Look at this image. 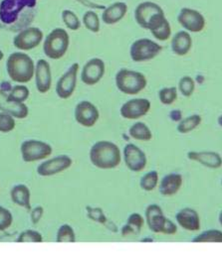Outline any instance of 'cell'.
<instances>
[{"label":"cell","instance_id":"1","mask_svg":"<svg viewBox=\"0 0 222 257\" xmlns=\"http://www.w3.org/2000/svg\"><path fill=\"white\" fill-rule=\"evenodd\" d=\"M37 0H0V29L20 32L34 22Z\"/></svg>","mask_w":222,"mask_h":257},{"label":"cell","instance_id":"2","mask_svg":"<svg viewBox=\"0 0 222 257\" xmlns=\"http://www.w3.org/2000/svg\"><path fill=\"white\" fill-rule=\"evenodd\" d=\"M90 161L98 169L111 170L117 168L122 161L119 146L108 140L96 142L90 149Z\"/></svg>","mask_w":222,"mask_h":257},{"label":"cell","instance_id":"3","mask_svg":"<svg viewBox=\"0 0 222 257\" xmlns=\"http://www.w3.org/2000/svg\"><path fill=\"white\" fill-rule=\"evenodd\" d=\"M6 70L9 78L19 84L29 83L35 75V64L25 53H12L6 61Z\"/></svg>","mask_w":222,"mask_h":257},{"label":"cell","instance_id":"4","mask_svg":"<svg viewBox=\"0 0 222 257\" xmlns=\"http://www.w3.org/2000/svg\"><path fill=\"white\" fill-rule=\"evenodd\" d=\"M117 88L128 95H135L141 92L147 85V80L143 74L137 71L121 69L115 77Z\"/></svg>","mask_w":222,"mask_h":257},{"label":"cell","instance_id":"5","mask_svg":"<svg viewBox=\"0 0 222 257\" xmlns=\"http://www.w3.org/2000/svg\"><path fill=\"white\" fill-rule=\"evenodd\" d=\"M145 222L149 228L154 233H163V234H176L178 232V225L170 218H168L163 209L157 205H149L145 209Z\"/></svg>","mask_w":222,"mask_h":257},{"label":"cell","instance_id":"6","mask_svg":"<svg viewBox=\"0 0 222 257\" xmlns=\"http://www.w3.org/2000/svg\"><path fill=\"white\" fill-rule=\"evenodd\" d=\"M70 46V36L66 30L56 28L46 37L43 44L44 54L52 60H59L65 56Z\"/></svg>","mask_w":222,"mask_h":257},{"label":"cell","instance_id":"7","mask_svg":"<svg viewBox=\"0 0 222 257\" xmlns=\"http://www.w3.org/2000/svg\"><path fill=\"white\" fill-rule=\"evenodd\" d=\"M163 51V47L149 38H140L131 45L130 56L135 63L147 62L155 59Z\"/></svg>","mask_w":222,"mask_h":257},{"label":"cell","instance_id":"8","mask_svg":"<svg viewBox=\"0 0 222 257\" xmlns=\"http://www.w3.org/2000/svg\"><path fill=\"white\" fill-rule=\"evenodd\" d=\"M20 151L23 161L30 163L48 158L52 154L53 149L51 145L48 144L47 142L35 139H29L22 142Z\"/></svg>","mask_w":222,"mask_h":257},{"label":"cell","instance_id":"9","mask_svg":"<svg viewBox=\"0 0 222 257\" xmlns=\"http://www.w3.org/2000/svg\"><path fill=\"white\" fill-rule=\"evenodd\" d=\"M178 22L187 32L199 33L204 30L206 26L205 17L196 9L183 7L178 15Z\"/></svg>","mask_w":222,"mask_h":257},{"label":"cell","instance_id":"10","mask_svg":"<svg viewBox=\"0 0 222 257\" xmlns=\"http://www.w3.org/2000/svg\"><path fill=\"white\" fill-rule=\"evenodd\" d=\"M79 69L80 66L78 63L72 64L58 80L56 85V93L60 98L67 99L73 95L77 86Z\"/></svg>","mask_w":222,"mask_h":257},{"label":"cell","instance_id":"11","mask_svg":"<svg viewBox=\"0 0 222 257\" xmlns=\"http://www.w3.org/2000/svg\"><path fill=\"white\" fill-rule=\"evenodd\" d=\"M43 40V32L37 27H28L16 34L13 45L23 51H29L37 48Z\"/></svg>","mask_w":222,"mask_h":257},{"label":"cell","instance_id":"12","mask_svg":"<svg viewBox=\"0 0 222 257\" xmlns=\"http://www.w3.org/2000/svg\"><path fill=\"white\" fill-rule=\"evenodd\" d=\"M75 120L84 127H93L100 118L98 107L88 100H82L77 103L74 111Z\"/></svg>","mask_w":222,"mask_h":257},{"label":"cell","instance_id":"13","mask_svg":"<svg viewBox=\"0 0 222 257\" xmlns=\"http://www.w3.org/2000/svg\"><path fill=\"white\" fill-rule=\"evenodd\" d=\"M152 103L146 98H133L126 101L120 109L122 117L135 120L143 117L151 110Z\"/></svg>","mask_w":222,"mask_h":257},{"label":"cell","instance_id":"14","mask_svg":"<svg viewBox=\"0 0 222 257\" xmlns=\"http://www.w3.org/2000/svg\"><path fill=\"white\" fill-rule=\"evenodd\" d=\"M105 71V62L100 58H93L84 65L81 72V81L87 86H95L103 79Z\"/></svg>","mask_w":222,"mask_h":257},{"label":"cell","instance_id":"15","mask_svg":"<svg viewBox=\"0 0 222 257\" xmlns=\"http://www.w3.org/2000/svg\"><path fill=\"white\" fill-rule=\"evenodd\" d=\"M124 161L126 166L131 171L138 173L143 171L147 164V158L145 153L136 145L133 143H129L125 146L124 151Z\"/></svg>","mask_w":222,"mask_h":257},{"label":"cell","instance_id":"16","mask_svg":"<svg viewBox=\"0 0 222 257\" xmlns=\"http://www.w3.org/2000/svg\"><path fill=\"white\" fill-rule=\"evenodd\" d=\"M162 13H165V11L158 3L152 1H143L136 6L134 10V19L139 27L147 30L152 19Z\"/></svg>","mask_w":222,"mask_h":257},{"label":"cell","instance_id":"17","mask_svg":"<svg viewBox=\"0 0 222 257\" xmlns=\"http://www.w3.org/2000/svg\"><path fill=\"white\" fill-rule=\"evenodd\" d=\"M72 164L73 160L70 156L59 155L41 163L37 168V173L41 177H51L69 169Z\"/></svg>","mask_w":222,"mask_h":257},{"label":"cell","instance_id":"18","mask_svg":"<svg viewBox=\"0 0 222 257\" xmlns=\"http://www.w3.org/2000/svg\"><path fill=\"white\" fill-rule=\"evenodd\" d=\"M0 110L18 119L26 118L29 114V108L25 103L12 100L9 95L0 89Z\"/></svg>","mask_w":222,"mask_h":257},{"label":"cell","instance_id":"19","mask_svg":"<svg viewBox=\"0 0 222 257\" xmlns=\"http://www.w3.org/2000/svg\"><path fill=\"white\" fill-rule=\"evenodd\" d=\"M147 30L151 31L153 36L161 42L169 40L172 36V27L166 17V13L155 16L150 22Z\"/></svg>","mask_w":222,"mask_h":257},{"label":"cell","instance_id":"20","mask_svg":"<svg viewBox=\"0 0 222 257\" xmlns=\"http://www.w3.org/2000/svg\"><path fill=\"white\" fill-rule=\"evenodd\" d=\"M187 158L208 169L221 168L222 157L215 151H189Z\"/></svg>","mask_w":222,"mask_h":257},{"label":"cell","instance_id":"21","mask_svg":"<svg viewBox=\"0 0 222 257\" xmlns=\"http://www.w3.org/2000/svg\"><path fill=\"white\" fill-rule=\"evenodd\" d=\"M35 83L40 93H46L52 86V74L49 63L46 60H39L35 65Z\"/></svg>","mask_w":222,"mask_h":257},{"label":"cell","instance_id":"22","mask_svg":"<svg viewBox=\"0 0 222 257\" xmlns=\"http://www.w3.org/2000/svg\"><path fill=\"white\" fill-rule=\"evenodd\" d=\"M178 225L187 231L200 230L201 223L198 213L191 208H184L176 214Z\"/></svg>","mask_w":222,"mask_h":257},{"label":"cell","instance_id":"23","mask_svg":"<svg viewBox=\"0 0 222 257\" xmlns=\"http://www.w3.org/2000/svg\"><path fill=\"white\" fill-rule=\"evenodd\" d=\"M128 12V5L125 2L119 1L111 4L104 9L102 20L106 25H114L120 22Z\"/></svg>","mask_w":222,"mask_h":257},{"label":"cell","instance_id":"24","mask_svg":"<svg viewBox=\"0 0 222 257\" xmlns=\"http://www.w3.org/2000/svg\"><path fill=\"white\" fill-rule=\"evenodd\" d=\"M183 185V178L179 173L166 175L160 183V193L165 197L177 195Z\"/></svg>","mask_w":222,"mask_h":257},{"label":"cell","instance_id":"25","mask_svg":"<svg viewBox=\"0 0 222 257\" xmlns=\"http://www.w3.org/2000/svg\"><path fill=\"white\" fill-rule=\"evenodd\" d=\"M172 51L177 56L182 57L187 55L192 48V38L189 32L182 30L177 32L172 38Z\"/></svg>","mask_w":222,"mask_h":257},{"label":"cell","instance_id":"26","mask_svg":"<svg viewBox=\"0 0 222 257\" xmlns=\"http://www.w3.org/2000/svg\"><path fill=\"white\" fill-rule=\"evenodd\" d=\"M10 196L14 204L26 209L27 211H31V193L26 185L18 184L14 186L11 190Z\"/></svg>","mask_w":222,"mask_h":257},{"label":"cell","instance_id":"27","mask_svg":"<svg viewBox=\"0 0 222 257\" xmlns=\"http://www.w3.org/2000/svg\"><path fill=\"white\" fill-rule=\"evenodd\" d=\"M130 136L138 141H151L153 139V132L143 122H135L129 129Z\"/></svg>","mask_w":222,"mask_h":257},{"label":"cell","instance_id":"28","mask_svg":"<svg viewBox=\"0 0 222 257\" xmlns=\"http://www.w3.org/2000/svg\"><path fill=\"white\" fill-rule=\"evenodd\" d=\"M144 224V219L141 214L133 213L128 217L127 224L122 228L123 235H129L132 233H138Z\"/></svg>","mask_w":222,"mask_h":257},{"label":"cell","instance_id":"29","mask_svg":"<svg viewBox=\"0 0 222 257\" xmlns=\"http://www.w3.org/2000/svg\"><path fill=\"white\" fill-rule=\"evenodd\" d=\"M202 121V117L199 114H192L185 118H182L178 123L177 130L181 134H187L197 128Z\"/></svg>","mask_w":222,"mask_h":257},{"label":"cell","instance_id":"30","mask_svg":"<svg viewBox=\"0 0 222 257\" xmlns=\"http://www.w3.org/2000/svg\"><path fill=\"white\" fill-rule=\"evenodd\" d=\"M191 241L197 242V243H203V242L222 243V231L219 229H208L194 236Z\"/></svg>","mask_w":222,"mask_h":257},{"label":"cell","instance_id":"31","mask_svg":"<svg viewBox=\"0 0 222 257\" xmlns=\"http://www.w3.org/2000/svg\"><path fill=\"white\" fill-rule=\"evenodd\" d=\"M159 184V173L157 171H151L141 177L139 181V186L141 190L145 192H153Z\"/></svg>","mask_w":222,"mask_h":257},{"label":"cell","instance_id":"32","mask_svg":"<svg viewBox=\"0 0 222 257\" xmlns=\"http://www.w3.org/2000/svg\"><path fill=\"white\" fill-rule=\"evenodd\" d=\"M83 24L84 26L93 33H98L101 29L100 18L95 11H86L83 15Z\"/></svg>","mask_w":222,"mask_h":257},{"label":"cell","instance_id":"33","mask_svg":"<svg viewBox=\"0 0 222 257\" xmlns=\"http://www.w3.org/2000/svg\"><path fill=\"white\" fill-rule=\"evenodd\" d=\"M178 87L176 86L163 87L159 91L160 101L164 105H172L178 99Z\"/></svg>","mask_w":222,"mask_h":257},{"label":"cell","instance_id":"34","mask_svg":"<svg viewBox=\"0 0 222 257\" xmlns=\"http://www.w3.org/2000/svg\"><path fill=\"white\" fill-rule=\"evenodd\" d=\"M57 242H75L76 234L73 227L67 223L61 225L56 235Z\"/></svg>","mask_w":222,"mask_h":257},{"label":"cell","instance_id":"35","mask_svg":"<svg viewBox=\"0 0 222 257\" xmlns=\"http://www.w3.org/2000/svg\"><path fill=\"white\" fill-rule=\"evenodd\" d=\"M62 21L66 27L72 31H77L81 27V21L79 17L73 11L66 9L62 12Z\"/></svg>","mask_w":222,"mask_h":257},{"label":"cell","instance_id":"36","mask_svg":"<svg viewBox=\"0 0 222 257\" xmlns=\"http://www.w3.org/2000/svg\"><path fill=\"white\" fill-rule=\"evenodd\" d=\"M178 90L184 97H190L195 90V82L189 76L180 78L178 82Z\"/></svg>","mask_w":222,"mask_h":257},{"label":"cell","instance_id":"37","mask_svg":"<svg viewBox=\"0 0 222 257\" xmlns=\"http://www.w3.org/2000/svg\"><path fill=\"white\" fill-rule=\"evenodd\" d=\"M8 95L12 100L24 103L28 99L30 95V91L27 86L18 85V86H12V89L8 93Z\"/></svg>","mask_w":222,"mask_h":257},{"label":"cell","instance_id":"38","mask_svg":"<svg viewBox=\"0 0 222 257\" xmlns=\"http://www.w3.org/2000/svg\"><path fill=\"white\" fill-rule=\"evenodd\" d=\"M42 234L33 229H26L22 231L16 239V242H42Z\"/></svg>","mask_w":222,"mask_h":257},{"label":"cell","instance_id":"39","mask_svg":"<svg viewBox=\"0 0 222 257\" xmlns=\"http://www.w3.org/2000/svg\"><path fill=\"white\" fill-rule=\"evenodd\" d=\"M16 126L15 117L6 112H0V132H10Z\"/></svg>","mask_w":222,"mask_h":257},{"label":"cell","instance_id":"40","mask_svg":"<svg viewBox=\"0 0 222 257\" xmlns=\"http://www.w3.org/2000/svg\"><path fill=\"white\" fill-rule=\"evenodd\" d=\"M13 222V216L10 211L0 207V231H3L11 226Z\"/></svg>","mask_w":222,"mask_h":257},{"label":"cell","instance_id":"41","mask_svg":"<svg viewBox=\"0 0 222 257\" xmlns=\"http://www.w3.org/2000/svg\"><path fill=\"white\" fill-rule=\"evenodd\" d=\"M43 213H44V209L41 206H38V207L34 208L31 212V221L34 224H37L40 221V219L43 215Z\"/></svg>","mask_w":222,"mask_h":257},{"label":"cell","instance_id":"42","mask_svg":"<svg viewBox=\"0 0 222 257\" xmlns=\"http://www.w3.org/2000/svg\"><path fill=\"white\" fill-rule=\"evenodd\" d=\"M78 2H80L81 4L87 6L88 8H97V9H105L106 7L103 6V5H100V4H97V3H94L92 1L89 0H77Z\"/></svg>","mask_w":222,"mask_h":257},{"label":"cell","instance_id":"43","mask_svg":"<svg viewBox=\"0 0 222 257\" xmlns=\"http://www.w3.org/2000/svg\"><path fill=\"white\" fill-rule=\"evenodd\" d=\"M170 117L173 121H180L182 119V113L179 109H175L170 113Z\"/></svg>","mask_w":222,"mask_h":257},{"label":"cell","instance_id":"44","mask_svg":"<svg viewBox=\"0 0 222 257\" xmlns=\"http://www.w3.org/2000/svg\"><path fill=\"white\" fill-rule=\"evenodd\" d=\"M218 220H219L220 225L222 226V211L220 212V214H219V216H218Z\"/></svg>","mask_w":222,"mask_h":257},{"label":"cell","instance_id":"45","mask_svg":"<svg viewBox=\"0 0 222 257\" xmlns=\"http://www.w3.org/2000/svg\"><path fill=\"white\" fill-rule=\"evenodd\" d=\"M218 124L222 127V115H220V116L218 117Z\"/></svg>","mask_w":222,"mask_h":257},{"label":"cell","instance_id":"46","mask_svg":"<svg viewBox=\"0 0 222 257\" xmlns=\"http://www.w3.org/2000/svg\"><path fill=\"white\" fill-rule=\"evenodd\" d=\"M3 58H4V54H3V52L0 50V61H1Z\"/></svg>","mask_w":222,"mask_h":257},{"label":"cell","instance_id":"47","mask_svg":"<svg viewBox=\"0 0 222 257\" xmlns=\"http://www.w3.org/2000/svg\"><path fill=\"white\" fill-rule=\"evenodd\" d=\"M221 185H222V181H221Z\"/></svg>","mask_w":222,"mask_h":257}]
</instances>
